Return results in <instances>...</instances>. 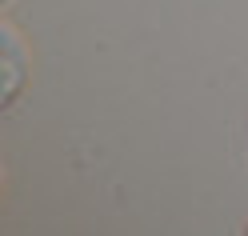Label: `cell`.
<instances>
[{
  "mask_svg": "<svg viewBox=\"0 0 248 236\" xmlns=\"http://www.w3.org/2000/svg\"><path fill=\"white\" fill-rule=\"evenodd\" d=\"M28 72H32V52L20 36V28L4 20L0 24V76H4V92H0V104L12 108L20 100V92L28 84Z\"/></svg>",
  "mask_w": 248,
  "mask_h": 236,
  "instance_id": "obj_1",
  "label": "cell"
},
{
  "mask_svg": "<svg viewBox=\"0 0 248 236\" xmlns=\"http://www.w3.org/2000/svg\"><path fill=\"white\" fill-rule=\"evenodd\" d=\"M244 232H248V228H244Z\"/></svg>",
  "mask_w": 248,
  "mask_h": 236,
  "instance_id": "obj_2",
  "label": "cell"
}]
</instances>
